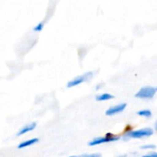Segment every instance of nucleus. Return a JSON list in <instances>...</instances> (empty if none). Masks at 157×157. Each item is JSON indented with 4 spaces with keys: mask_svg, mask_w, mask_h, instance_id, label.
Here are the masks:
<instances>
[{
    "mask_svg": "<svg viewBox=\"0 0 157 157\" xmlns=\"http://www.w3.org/2000/svg\"><path fill=\"white\" fill-rule=\"evenodd\" d=\"M154 127H155V129L157 130V120H156V122H155V124H154Z\"/></svg>",
    "mask_w": 157,
    "mask_h": 157,
    "instance_id": "15",
    "label": "nucleus"
},
{
    "mask_svg": "<svg viewBox=\"0 0 157 157\" xmlns=\"http://www.w3.org/2000/svg\"><path fill=\"white\" fill-rule=\"evenodd\" d=\"M127 107V104L123 103V104H119V105H117L115 106H112L110 108H108L105 112V115L106 116H114L116 114H118V113H121L125 110V108Z\"/></svg>",
    "mask_w": 157,
    "mask_h": 157,
    "instance_id": "5",
    "label": "nucleus"
},
{
    "mask_svg": "<svg viewBox=\"0 0 157 157\" xmlns=\"http://www.w3.org/2000/svg\"><path fill=\"white\" fill-rule=\"evenodd\" d=\"M138 115L140 117H151V112L148 109H144V110H140L138 112Z\"/></svg>",
    "mask_w": 157,
    "mask_h": 157,
    "instance_id": "9",
    "label": "nucleus"
},
{
    "mask_svg": "<svg viewBox=\"0 0 157 157\" xmlns=\"http://www.w3.org/2000/svg\"><path fill=\"white\" fill-rule=\"evenodd\" d=\"M94 77V72L93 71H89L83 75H81V76H78L76 77L75 78H73L72 81L68 82L67 84V88H72V87H75V86H78L80 85L85 82H88L90 80H92Z\"/></svg>",
    "mask_w": 157,
    "mask_h": 157,
    "instance_id": "1",
    "label": "nucleus"
},
{
    "mask_svg": "<svg viewBox=\"0 0 157 157\" xmlns=\"http://www.w3.org/2000/svg\"><path fill=\"white\" fill-rule=\"evenodd\" d=\"M156 146L153 145V144H149V145H144V146H141V149H154Z\"/></svg>",
    "mask_w": 157,
    "mask_h": 157,
    "instance_id": "12",
    "label": "nucleus"
},
{
    "mask_svg": "<svg viewBox=\"0 0 157 157\" xmlns=\"http://www.w3.org/2000/svg\"><path fill=\"white\" fill-rule=\"evenodd\" d=\"M119 157H126V155H122V156H119Z\"/></svg>",
    "mask_w": 157,
    "mask_h": 157,
    "instance_id": "16",
    "label": "nucleus"
},
{
    "mask_svg": "<svg viewBox=\"0 0 157 157\" xmlns=\"http://www.w3.org/2000/svg\"><path fill=\"white\" fill-rule=\"evenodd\" d=\"M38 141H39V140H38L37 138H33V139H31V140H26V141L21 142V144L18 145V148H19V149H22V148H25V147L33 145V144H35V143L38 142Z\"/></svg>",
    "mask_w": 157,
    "mask_h": 157,
    "instance_id": "7",
    "label": "nucleus"
},
{
    "mask_svg": "<svg viewBox=\"0 0 157 157\" xmlns=\"http://www.w3.org/2000/svg\"><path fill=\"white\" fill-rule=\"evenodd\" d=\"M114 98V95L110 94H100L98 96H96V100L99 102H103V101H107V100H111Z\"/></svg>",
    "mask_w": 157,
    "mask_h": 157,
    "instance_id": "8",
    "label": "nucleus"
},
{
    "mask_svg": "<svg viewBox=\"0 0 157 157\" xmlns=\"http://www.w3.org/2000/svg\"><path fill=\"white\" fill-rule=\"evenodd\" d=\"M70 157H102L100 153H94V154H85L81 156H70Z\"/></svg>",
    "mask_w": 157,
    "mask_h": 157,
    "instance_id": "11",
    "label": "nucleus"
},
{
    "mask_svg": "<svg viewBox=\"0 0 157 157\" xmlns=\"http://www.w3.org/2000/svg\"><path fill=\"white\" fill-rule=\"evenodd\" d=\"M35 128H36V123H35V122H33V123H31V124H28V125H26L25 127H23V128L18 132V136H21V135H23V134H25V133H27V132H30V131L33 130Z\"/></svg>",
    "mask_w": 157,
    "mask_h": 157,
    "instance_id": "6",
    "label": "nucleus"
},
{
    "mask_svg": "<svg viewBox=\"0 0 157 157\" xmlns=\"http://www.w3.org/2000/svg\"><path fill=\"white\" fill-rule=\"evenodd\" d=\"M119 140L118 136H114V135H107L105 137H97L94 138L92 141H90L88 144L89 146H94V145H99L102 143H105V142H110V141H115Z\"/></svg>",
    "mask_w": 157,
    "mask_h": 157,
    "instance_id": "4",
    "label": "nucleus"
},
{
    "mask_svg": "<svg viewBox=\"0 0 157 157\" xmlns=\"http://www.w3.org/2000/svg\"><path fill=\"white\" fill-rule=\"evenodd\" d=\"M44 22H40V23H38V24L33 28V31L36 32V33H39V32H41V31L44 29Z\"/></svg>",
    "mask_w": 157,
    "mask_h": 157,
    "instance_id": "10",
    "label": "nucleus"
},
{
    "mask_svg": "<svg viewBox=\"0 0 157 157\" xmlns=\"http://www.w3.org/2000/svg\"><path fill=\"white\" fill-rule=\"evenodd\" d=\"M153 134V130L151 128H140L138 130H133V131H129L127 133V137L128 138H132V139H140L143 137H149L151 136Z\"/></svg>",
    "mask_w": 157,
    "mask_h": 157,
    "instance_id": "2",
    "label": "nucleus"
},
{
    "mask_svg": "<svg viewBox=\"0 0 157 157\" xmlns=\"http://www.w3.org/2000/svg\"><path fill=\"white\" fill-rule=\"evenodd\" d=\"M142 157H157V152H152V153H148L143 155Z\"/></svg>",
    "mask_w": 157,
    "mask_h": 157,
    "instance_id": "13",
    "label": "nucleus"
},
{
    "mask_svg": "<svg viewBox=\"0 0 157 157\" xmlns=\"http://www.w3.org/2000/svg\"><path fill=\"white\" fill-rule=\"evenodd\" d=\"M156 92H157L156 88H153V87H151V86L142 87L135 94V97L140 98V99H151V98H152L155 95Z\"/></svg>",
    "mask_w": 157,
    "mask_h": 157,
    "instance_id": "3",
    "label": "nucleus"
},
{
    "mask_svg": "<svg viewBox=\"0 0 157 157\" xmlns=\"http://www.w3.org/2000/svg\"><path fill=\"white\" fill-rule=\"evenodd\" d=\"M156 91H157V87H156Z\"/></svg>",
    "mask_w": 157,
    "mask_h": 157,
    "instance_id": "17",
    "label": "nucleus"
},
{
    "mask_svg": "<svg viewBox=\"0 0 157 157\" xmlns=\"http://www.w3.org/2000/svg\"><path fill=\"white\" fill-rule=\"evenodd\" d=\"M103 86H104V84H103V83H100V84H98V85L95 87V89H96V90H99V89H100L101 87H103Z\"/></svg>",
    "mask_w": 157,
    "mask_h": 157,
    "instance_id": "14",
    "label": "nucleus"
}]
</instances>
